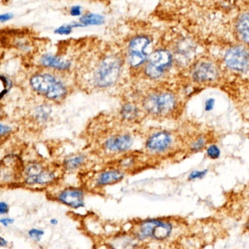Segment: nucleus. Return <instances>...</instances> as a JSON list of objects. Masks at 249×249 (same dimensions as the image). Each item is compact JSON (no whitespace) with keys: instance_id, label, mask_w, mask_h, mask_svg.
<instances>
[{"instance_id":"1","label":"nucleus","mask_w":249,"mask_h":249,"mask_svg":"<svg viewBox=\"0 0 249 249\" xmlns=\"http://www.w3.org/2000/svg\"><path fill=\"white\" fill-rule=\"evenodd\" d=\"M30 85L36 92L54 101L65 98L68 93L65 84L49 73L33 75L30 79Z\"/></svg>"},{"instance_id":"2","label":"nucleus","mask_w":249,"mask_h":249,"mask_svg":"<svg viewBox=\"0 0 249 249\" xmlns=\"http://www.w3.org/2000/svg\"><path fill=\"white\" fill-rule=\"evenodd\" d=\"M122 71V61L116 56H107L100 61L94 72V83L100 88L114 84Z\"/></svg>"},{"instance_id":"3","label":"nucleus","mask_w":249,"mask_h":249,"mask_svg":"<svg viewBox=\"0 0 249 249\" xmlns=\"http://www.w3.org/2000/svg\"><path fill=\"white\" fill-rule=\"evenodd\" d=\"M173 62V56L168 51L160 49L148 56L145 74L151 79L161 78L168 71Z\"/></svg>"},{"instance_id":"4","label":"nucleus","mask_w":249,"mask_h":249,"mask_svg":"<svg viewBox=\"0 0 249 249\" xmlns=\"http://www.w3.org/2000/svg\"><path fill=\"white\" fill-rule=\"evenodd\" d=\"M175 105L174 97L167 92L151 94L145 98L143 103L145 110L154 115L166 114L174 108Z\"/></svg>"},{"instance_id":"5","label":"nucleus","mask_w":249,"mask_h":249,"mask_svg":"<svg viewBox=\"0 0 249 249\" xmlns=\"http://www.w3.org/2000/svg\"><path fill=\"white\" fill-rule=\"evenodd\" d=\"M151 40L146 36H140L134 37L128 46V62L132 68H138L148 60L146 50Z\"/></svg>"},{"instance_id":"6","label":"nucleus","mask_w":249,"mask_h":249,"mask_svg":"<svg viewBox=\"0 0 249 249\" xmlns=\"http://www.w3.org/2000/svg\"><path fill=\"white\" fill-rule=\"evenodd\" d=\"M224 62L229 69L237 72H245L249 70V53L241 46L230 48L224 56Z\"/></svg>"},{"instance_id":"7","label":"nucleus","mask_w":249,"mask_h":249,"mask_svg":"<svg viewBox=\"0 0 249 249\" xmlns=\"http://www.w3.org/2000/svg\"><path fill=\"white\" fill-rule=\"evenodd\" d=\"M171 231L170 224L158 220H149L141 224L138 237L141 239L153 237L157 240H164L170 235Z\"/></svg>"},{"instance_id":"8","label":"nucleus","mask_w":249,"mask_h":249,"mask_svg":"<svg viewBox=\"0 0 249 249\" xmlns=\"http://www.w3.org/2000/svg\"><path fill=\"white\" fill-rule=\"evenodd\" d=\"M218 76V70L214 64L200 62L194 67L192 78L198 83L211 82Z\"/></svg>"},{"instance_id":"9","label":"nucleus","mask_w":249,"mask_h":249,"mask_svg":"<svg viewBox=\"0 0 249 249\" xmlns=\"http://www.w3.org/2000/svg\"><path fill=\"white\" fill-rule=\"evenodd\" d=\"M84 193L75 189H66L59 195V201L72 208L84 206Z\"/></svg>"},{"instance_id":"10","label":"nucleus","mask_w":249,"mask_h":249,"mask_svg":"<svg viewBox=\"0 0 249 249\" xmlns=\"http://www.w3.org/2000/svg\"><path fill=\"white\" fill-rule=\"evenodd\" d=\"M171 143V138L170 135L165 132H160L153 135L146 142L148 149L152 151H164L170 146Z\"/></svg>"},{"instance_id":"11","label":"nucleus","mask_w":249,"mask_h":249,"mask_svg":"<svg viewBox=\"0 0 249 249\" xmlns=\"http://www.w3.org/2000/svg\"><path fill=\"white\" fill-rule=\"evenodd\" d=\"M132 142V138L129 135H118L107 140L106 142V147L109 151L123 152L131 148Z\"/></svg>"},{"instance_id":"12","label":"nucleus","mask_w":249,"mask_h":249,"mask_svg":"<svg viewBox=\"0 0 249 249\" xmlns=\"http://www.w3.org/2000/svg\"><path fill=\"white\" fill-rule=\"evenodd\" d=\"M40 63L46 68H50L60 71H68L71 66L70 61L52 54H46L42 56L40 59Z\"/></svg>"},{"instance_id":"13","label":"nucleus","mask_w":249,"mask_h":249,"mask_svg":"<svg viewBox=\"0 0 249 249\" xmlns=\"http://www.w3.org/2000/svg\"><path fill=\"white\" fill-rule=\"evenodd\" d=\"M124 177V173L120 170H112L104 172L97 179V185L100 186H107L119 183Z\"/></svg>"},{"instance_id":"14","label":"nucleus","mask_w":249,"mask_h":249,"mask_svg":"<svg viewBox=\"0 0 249 249\" xmlns=\"http://www.w3.org/2000/svg\"><path fill=\"white\" fill-rule=\"evenodd\" d=\"M236 31L239 39L245 44L249 45V13H244L239 17Z\"/></svg>"},{"instance_id":"15","label":"nucleus","mask_w":249,"mask_h":249,"mask_svg":"<svg viewBox=\"0 0 249 249\" xmlns=\"http://www.w3.org/2000/svg\"><path fill=\"white\" fill-rule=\"evenodd\" d=\"M80 22L85 26L102 25L104 24L105 18L103 16L95 14H88L80 18Z\"/></svg>"},{"instance_id":"16","label":"nucleus","mask_w":249,"mask_h":249,"mask_svg":"<svg viewBox=\"0 0 249 249\" xmlns=\"http://www.w3.org/2000/svg\"><path fill=\"white\" fill-rule=\"evenodd\" d=\"M138 108L133 105L126 104L122 107V116L126 120H133L138 116Z\"/></svg>"},{"instance_id":"17","label":"nucleus","mask_w":249,"mask_h":249,"mask_svg":"<svg viewBox=\"0 0 249 249\" xmlns=\"http://www.w3.org/2000/svg\"><path fill=\"white\" fill-rule=\"evenodd\" d=\"M84 156H78V157H72L66 160L65 162V167L69 170H73V169L78 168L84 162Z\"/></svg>"},{"instance_id":"18","label":"nucleus","mask_w":249,"mask_h":249,"mask_svg":"<svg viewBox=\"0 0 249 249\" xmlns=\"http://www.w3.org/2000/svg\"><path fill=\"white\" fill-rule=\"evenodd\" d=\"M75 28L74 24H66V25H62L59 28L55 30L54 33L60 36H68L72 33V29Z\"/></svg>"},{"instance_id":"19","label":"nucleus","mask_w":249,"mask_h":249,"mask_svg":"<svg viewBox=\"0 0 249 249\" xmlns=\"http://www.w3.org/2000/svg\"><path fill=\"white\" fill-rule=\"evenodd\" d=\"M208 157H211V159H217L220 156V150L218 149V147L215 145H211L208 148L207 151Z\"/></svg>"},{"instance_id":"20","label":"nucleus","mask_w":249,"mask_h":249,"mask_svg":"<svg viewBox=\"0 0 249 249\" xmlns=\"http://www.w3.org/2000/svg\"><path fill=\"white\" fill-rule=\"evenodd\" d=\"M1 80H2V85H3V90L2 91V94H1V97H3V96L9 91L11 87V82L10 80L8 79L6 77L2 75L1 76Z\"/></svg>"},{"instance_id":"21","label":"nucleus","mask_w":249,"mask_h":249,"mask_svg":"<svg viewBox=\"0 0 249 249\" xmlns=\"http://www.w3.org/2000/svg\"><path fill=\"white\" fill-rule=\"evenodd\" d=\"M43 233L44 232L41 231V230H36V229H33V230H31L29 231V234H30L33 238L37 239V240H40V237L43 235Z\"/></svg>"},{"instance_id":"22","label":"nucleus","mask_w":249,"mask_h":249,"mask_svg":"<svg viewBox=\"0 0 249 249\" xmlns=\"http://www.w3.org/2000/svg\"><path fill=\"white\" fill-rule=\"evenodd\" d=\"M70 13H71V15L72 16V17H79V16L81 15V8L78 6V5L72 6L71 8Z\"/></svg>"},{"instance_id":"23","label":"nucleus","mask_w":249,"mask_h":249,"mask_svg":"<svg viewBox=\"0 0 249 249\" xmlns=\"http://www.w3.org/2000/svg\"><path fill=\"white\" fill-rule=\"evenodd\" d=\"M206 171H196L191 173L189 176V179L200 178L205 176Z\"/></svg>"},{"instance_id":"24","label":"nucleus","mask_w":249,"mask_h":249,"mask_svg":"<svg viewBox=\"0 0 249 249\" xmlns=\"http://www.w3.org/2000/svg\"><path fill=\"white\" fill-rule=\"evenodd\" d=\"M14 17V15L12 14H10V13H8V14H2L1 17H0V21L1 22L3 23L5 22V21H9L11 18H13Z\"/></svg>"},{"instance_id":"25","label":"nucleus","mask_w":249,"mask_h":249,"mask_svg":"<svg viewBox=\"0 0 249 249\" xmlns=\"http://www.w3.org/2000/svg\"><path fill=\"white\" fill-rule=\"evenodd\" d=\"M214 103H215V100L213 99H209L207 100L206 103H205V110L208 111L212 110L213 107H214Z\"/></svg>"},{"instance_id":"26","label":"nucleus","mask_w":249,"mask_h":249,"mask_svg":"<svg viewBox=\"0 0 249 249\" xmlns=\"http://www.w3.org/2000/svg\"><path fill=\"white\" fill-rule=\"evenodd\" d=\"M8 209H9L8 205L6 203L4 202H1V204H0V213H1V214H4L8 212Z\"/></svg>"},{"instance_id":"27","label":"nucleus","mask_w":249,"mask_h":249,"mask_svg":"<svg viewBox=\"0 0 249 249\" xmlns=\"http://www.w3.org/2000/svg\"><path fill=\"white\" fill-rule=\"evenodd\" d=\"M204 145V141L203 140L200 139L199 140V141H197V142H195V144H194V149H200V148H202V147H203Z\"/></svg>"},{"instance_id":"28","label":"nucleus","mask_w":249,"mask_h":249,"mask_svg":"<svg viewBox=\"0 0 249 249\" xmlns=\"http://www.w3.org/2000/svg\"><path fill=\"white\" fill-rule=\"evenodd\" d=\"M12 130L11 127L8 126H4L3 124L1 125V135H3L4 134L8 133Z\"/></svg>"},{"instance_id":"29","label":"nucleus","mask_w":249,"mask_h":249,"mask_svg":"<svg viewBox=\"0 0 249 249\" xmlns=\"http://www.w3.org/2000/svg\"><path fill=\"white\" fill-rule=\"evenodd\" d=\"M13 222H14V220L11 219V218H2L1 220V223L5 226L9 225V224H12Z\"/></svg>"},{"instance_id":"30","label":"nucleus","mask_w":249,"mask_h":249,"mask_svg":"<svg viewBox=\"0 0 249 249\" xmlns=\"http://www.w3.org/2000/svg\"><path fill=\"white\" fill-rule=\"evenodd\" d=\"M6 243L7 242L5 241V240H4V239L2 238V237H1V246H3L4 245L6 244Z\"/></svg>"},{"instance_id":"31","label":"nucleus","mask_w":249,"mask_h":249,"mask_svg":"<svg viewBox=\"0 0 249 249\" xmlns=\"http://www.w3.org/2000/svg\"><path fill=\"white\" fill-rule=\"evenodd\" d=\"M51 223H52V224H53V225H56V224H57L58 221H56V219H52L51 220Z\"/></svg>"},{"instance_id":"32","label":"nucleus","mask_w":249,"mask_h":249,"mask_svg":"<svg viewBox=\"0 0 249 249\" xmlns=\"http://www.w3.org/2000/svg\"><path fill=\"white\" fill-rule=\"evenodd\" d=\"M5 2H9L10 0H5Z\"/></svg>"}]
</instances>
